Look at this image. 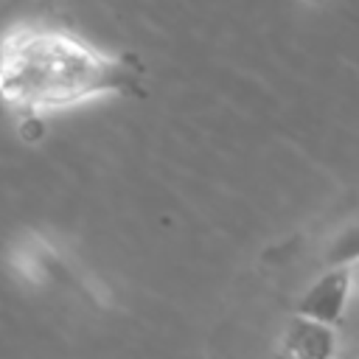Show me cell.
Instances as JSON below:
<instances>
[{
	"label": "cell",
	"instance_id": "obj_4",
	"mask_svg": "<svg viewBox=\"0 0 359 359\" xmlns=\"http://www.w3.org/2000/svg\"><path fill=\"white\" fill-rule=\"evenodd\" d=\"M328 264L331 269H351V264L359 261V224L348 227L342 236H337V241L328 247Z\"/></svg>",
	"mask_w": 359,
	"mask_h": 359
},
{
	"label": "cell",
	"instance_id": "obj_3",
	"mask_svg": "<svg viewBox=\"0 0 359 359\" xmlns=\"http://www.w3.org/2000/svg\"><path fill=\"white\" fill-rule=\"evenodd\" d=\"M337 356V331L294 314L278 339V359H334Z\"/></svg>",
	"mask_w": 359,
	"mask_h": 359
},
{
	"label": "cell",
	"instance_id": "obj_1",
	"mask_svg": "<svg viewBox=\"0 0 359 359\" xmlns=\"http://www.w3.org/2000/svg\"><path fill=\"white\" fill-rule=\"evenodd\" d=\"M126 87V67L50 25H14L0 39V98L22 112H53Z\"/></svg>",
	"mask_w": 359,
	"mask_h": 359
},
{
	"label": "cell",
	"instance_id": "obj_2",
	"mask_svg": "<svg viewBox=\"0 0 359 359\" xmlns=\"http://www.w3.org/2000/svg\"><path fill=\"white\" fill-rule=\"evenodd\" d=\"M348 294H351V269H328L300 294L294 314L323 325H334L348 306Z\"/></svg>",
	"mask_w": 359,
	"mask_h": 359
}]
</instances>
